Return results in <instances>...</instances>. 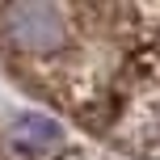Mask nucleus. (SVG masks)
<instances>
[{
	"label": "nucleus",
	"instance_id": "1",
	"mask_svg": "<svg viewBox=\"0 0 160 160\" xmlns=\"http://www.w3.org/2000/svg\"><path fill=\"white\" fill-rule=\"evenodd\" d=\"M0 30L21 51H55L68 42L63 13L51 4H8L0 13Z\"/></svg>",
	"mask_w": 160,
	"mask_h": 160
},
{
	"label": "nucleus",
	"instance_id": "2",
	"mask_svg": "<svg viewBox=\"0 0 160 160\" xmlns=\"http://www.w3.org/2000/svg\"><path fill=\"white\" fill-rule=\"evenodd\" d=\"M59 139H63V131H59V122L42 118V114H21V118L13 122V143L21 148V152H51V148H59Z\"/></svg>",
	"mask_w": 160,
	"mask_h": 160
}]
</instances>
